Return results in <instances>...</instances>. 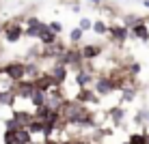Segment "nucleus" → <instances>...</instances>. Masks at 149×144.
I'll list each match as a JSON object with an SVG mask.
<instances>
[{
    "mask_svg": "<svg viewBox=\"0 0 149 144\" xmlns=\"http://www.w3.org/2000/svg\"><path fill=\"white\" fill-rule=\"evenodd\" d=\"M93 92L102 99V97H110V95H115V92H119V86L115 84V80H112L108 73L102 71L93 80Z\"/></svg>",
    "mask_w": 149,
    "mask_h": 144,
    "instance_id": "f257e3e1",
    "label": "nucleus"
},
{
    "mask_svg": "<svg viewBox=\"0 0 149 144\" xmlns=\"http://www.w3.org/2000/svg\"><path fill=\"white\" fill-rule=\"evenodd\" d=\"M0 73L4 75V78H9L13 82V84H17V82H22L26 78V65L19 63V60H15V63H7L0 69Z\"/></svg>",
    "mask_w": 149,
    "mask_h": 144,
    "instance_id": "f03ea898",
    "label": "nucleus"
},
{
    "mask_svg": "<svg viewBox=\"0 0 149 144\" xmlns=\"http://www.w3.org/2000/svg\"><path fill=\"white\" fill-rule=\"evenodd\" d=\"M2 32H4V41H7V43H17V41L24 37L22 19H11V22H7L2 26Z\"/></svg>",
    "mask_w": 149,
    "mask_h": 144,
    "instance_id": "7ed1b4c3",
    "label": "nucleus"
},
{
    "mask_svg": "<svg viewBox=\"0 0 149 144\" xmlns=\"http://www.w3.org/2000/svg\"><path fill=\"white\" fill-rule=\"evenodd\" d=\"M80 56L84 60V65H91V63H95V60H100L104 56V48L100 43H82Z\"/></svg>",
    "mask_w": 149,
    "mask_h": 144,
    "instance_id": "20e7f679",
    "label": "nucleus"
},
{
    "mask_svg": "<svg viewBox=\"0 0 149 144\" xmlns=\"http://www.w3.org/2000/svg\"><path fill=\"white\" fill-rule=\"evenodd\" d=\"M108 39H110V43L112 45H121V43H125L127 39H130V30H127L123 24L119 22H112L110 26H108Z\"/></svg>",
    "mask_w": 149,
    "mask_h": 144,
    "instance_id": "39448f33",
    "label": "nucleus"
},
{
    "mask_svg": "<svg viewBox=\"0 0 149 144\" xmlns=\"http://www.w3.org/2000/svg\"><path fill=\"white\" fill-rule=\"evenodd\" d=\"M45 28H48V22H41L39 17L30 15L26 19V26H24V34H26L28 39H39V34L43 32Z\"/></svg>",
    "mask_w": 149,
    "mask_h": 144,
    "instance_id": "423d86ee",
    "label": "nucleus"
},
{
    "mask_svg": "<svg viewBox=\"0 0 149 144\" xmlns=\"http://www.w3.org/2000/svg\"><path fill=\"white\" fill-rule=\"evenodd\" d=\"M93 80H95V73L91 71V67H86V65L74 73L76 88H91V86H93Z\"/></svg>",
    "mask_w": 149,
    "mask_h": 144,
    "instance_id": "0eeeda50",
    "label": "nucleus"
},
{
    "mask_svg": "<svg viewBox=\"0 0 149 144\" xmlns=\"http://www.w3.org/2000/svg\"><path fill=\"white\" fill-rule=\"evenodd\" d=\"M45 73L52 78L54 86H58V88H61V86H65V82H67V78H69V69H67V67H63V65H58V63L52 65Z\"/></svg>",
    "mask_w": 149,
    "mask_h": 144,
    "instance_id": "6e6552de",
    "label": "nucleus"
},
{
    "mask_svg": "<svg viewBox=\"0 0 149 144\" xmlns=\"http://www.w3.org/2000/svg\"><path fill=\"white\" fill-rule=\"evenodd\" d=\"M71 99L78 101V103H82V105H86V107H89V105H95V103H100V101H102L100 97L93 92V88H78Z\"/></svg>",
    "mask_w": 149,
    "mask_h": 144,
    "instance_id": "1a4fd4ad",
    "label": "nucleus"
},
{
    "mask_svg": "<svg viewBox=\"0 0 149 144\" xmlns=\"http://www.w3.org/2000/svg\"><path fill=\"white\" fill-rule=\"evenodd\" d=\"M108 125H121L123 121H125V107L123 105H112L108 107Z\"/></svg>",
    "mask_w": 149,
    "mask_h": 144,
    "instance_id": "9d476101",
    "label": "nucleus"
},
{
    "mask_svg": "<svg viewBox=\"0 0 149 144\" xmlns=\"http://www.w3.org/2000/svg\"><path fill=\"white\" fill-rule=\"evenodd\" d=\"M130 39H138V41H149V26H147L145 22L136 24V26L130 30Z\"/></svg>",
    "mask_w": 149,
    "mask_h": 144,
    "instance_id": "9b49d317",
    "label": "nucleus"
},
{
    "mask_svg": "<svg viewBox=\"0 0 149 144\" xmlns=\"http://www.w3.org/2000/svg\"><path fill=\"white\" fill-rule=\"evenodd\" d=\"M28 103L33 105L35 110H37V107H41V105H45V103H48V92L35 88V90H33V95H30V99H28Z\"/></svg>",
    "mask_w": 149,
    "mask_h": 144,
    "instance_id": "f8f14e48",
    "label": "nucleus"
},
{
    "mask_svg": "<svg viewBox=\"0 0 149 144\" xmlns=\"http://www.w3.org/2000/svg\"><path fill=\"white\" fill-rule=\"evenodd\" d=\"M58 39H61V37H56V34H54L50 28H45L43 32L39 34V39H37V41H39V45H41V48H48V45H54Z\"/></svg>",
    "mask_w": 149,
    "mask_h": 144,
    "instance_id": "ddd939ff",
    "label": "nucleus"
},
{
    "mask_svg": "<svg viewBox=\"0 0 149 144\" xmlns=\"http://www.w3.org/2000/svg\"><path fill=\"white\" fill-rule=\"evenodd\" d=\"M26 129L30 131V136H39V133H41V136H43V129H45V123L43 121H39V118H35L33 116V121H30V125L26 127Z\"/></svg>",
    "mask_w": 149,
    "mask_h": 144,
    "instance_id": "4468645a",
    "label": "nucleus"
},
{
    "mask_svg": "<svg viewBox=\"0 0 149 144\" xmlns=\"http://www.w3.org/2000/svg\"><path fill=\"white\" fill-rule=\"evenodd\" d=\"M93 32L97 37H108V24H106V19H93Z\"/></svg>",
    "mask_w": 149,
    "mask_h": 144,
    "instance_id": "2eb2a0df",
    "label": "nucleus"
},
{
    "mask_svg": "<svg viewBox=\"0 0 149 144\" xmlns=\"http://www.w3.org/2000/svg\"><path fill=\"white\" fill-rule=\"evenodd\" d=\"M149 123V107H138V112L134 114V125H145Z\"/></svg>",
    "mask_w": 149,
    "mask_h": 144,
    "instance_id": "dca6fc26",
    "label": "nucleus"
},
{
    "mask_svg": "<svg viewBox=\"0 0 149 144\" xmlns=\"http://www.w3.org/2000/svg\"><path fill=\"white\" fill-rule=\"evenodd\" d=\"M82 39H84V32H82L78 26L69 30V41H71V45H80V43H82Z\"/></svg>",
    "mask_w": 149,
    "mask_h": 144,
    "instance_id": "f3484780",
    "label": "nucleus"
},
{
    "mask_svg": "<svg viewBox=\"0 0 149 144\" xmlns=\"http://www.w3.org/2000/svg\"><path fill=\"white\" fill-rule=\"evenodd\" d=\"M127 144H147V138H145V131H141V133H130L127 136Z\"/></svg>",
    "mask_w": 149,
    "mask_h": 144,
    "instance_id": "a211bd4d",
    "label": "nucleus"
},
{
    "mask_svg": "<svg viewBox=\"0 0 149 144\" xmlns=\"http://www.w3.org/2000/svg\"><path fill=\"white\" fill-rule=\"evenodd\" d=\"M78 28L82 30V32H89V30L93 28V19L91 17H80L78 19Z\"/></svg>",
    "mask_w": 149,
    "mask_h": 144,
    "instance_id": "6ab92c4d",
    "label": "nucleus"
},
{
    "mask_svg": "<svg viewBox=\"0 0 149 144\" xmlns=\"http://www.w3.org/2000/svg\"><path fill=\"white\" fill-rule=\"evenodd\" d=\"M48 28L52 30V32L56 34V37H61V32L65 30V26H63V24L58 22V19H52V22H48Z\"/></svg>",
    "mask_w": 149,
    "mask_h": 144,
    "instance_id": "aec40b11",
    "label": "nucleus"
},
{
    "mask_svg": "<svg viewBox=\"0 0 149 144\" xmlns=\"http://www.w3.org/2000/svg\"><path fill=\"white\" fill-rule=\"evenodd\" d=\"M89 2H91V4H93V7H97V9H100V7H102V4H104V0H89Z\"/></svg>",
    "mask_w": 149,
    "mask_h": 144,
    "instance_id": "412c9836",
    "label": "nucleus"
},
{
    "mask_svg": "<svg viewBox=\"0 0 149 144\" xmlns=\"http://www.w3.org/2000/svg\"><path fill=\"white\" fill-rule=\"evenodd\" d=\"M71 11H74V13H80V4L74 2V4H71Z\"/></svg>",
    "mask_w": 149,
    "mask_h": 144,
    "instance_id": "4be33fe9",
    "label": "nucleus"
},
{
    "mask_svg": "<svg viewBox=\"0 0 149 144\" xmlns=\"http://www.w3.org/2000/svg\"><path fill=\"white\" fill-rule=\"evenodd\" d=\"M141 4H143L145 9H149V0H141Z\"/></svg>",
    "mask_w": 149,
    "mask_h": 144,
    "instance_id": "5701e85b",
    "label": "nucleus"
}]
</instances>
